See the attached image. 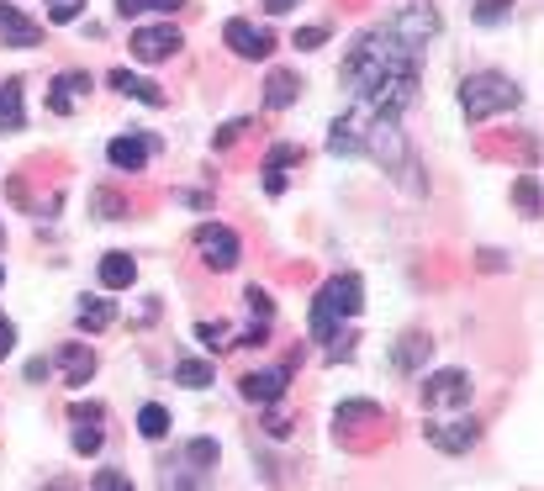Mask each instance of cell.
I'll return each mask as SVG.
<instances>
[{"instance_id":"2","label":"cell","mask_w":544,"mask_h":491,"mask_svg":"<svg viewBox=\"0 0 544 491\" xmlns=\"http://www.w3.org/2000/svg\"><path fill=\"white\" fill-rule=\"evenodd\" d=\"M523 101V90L508 80V74H465L460 80V106L471 122H486L497 111H513Z\"/></svg>"},{"instance_id":"8","label":"cell","mask_w":544,"mask_h":491,"mask_svg":"<svg viewBox=\"0 0 544 491\" xmlns=\"http://www.w3.org/2000/svg\"><path fill=\"white\" fill-rule=\"evenodd\" d=\"M154 154H159V143L148 138V132H122V138L106 143V159H111V169H122V175H138Z\"/></svg>"},{"instance_id":"28","label":"cell","mask_w":544,"mask_h":491,"mask_svg":"<svg viewBox=\"0 0 544 491\" xmlns=\"http://www.w3.org/2000/svg\"><path fill=\"white\" fill-rule=\"evenodd\" d=\"M175 381L191 386V391H201V386H212V365H206V360H180L175 365Z\"/></svg>"},{"instance_id":"34","label":"cell","mask_w":544,"mask_h":491,"mask_svg":"<svg viewBox=\"0 0 544 491\" xmlns=\"http://www.w3.org/2000/svg\"><path fill=\"white\" fill-rule=\"evenodd\" d=\"M243 301H249V312L259 317V323H270V317H275V301H270L265 291H259V286H249V291H243Z\"/></svg>"},{"instance_id":"43","label":"cell","mask_w":544,"mask_h":491,"mask_svg":"<svg viewBox=\"0 0 544 491\" xmlns=\"http://www.w3.org/2000/svg\"><path fill=\"white\" fill-rule=\"evenodd\" d=\"M265 6H270V11L280 16V11H291V6H296V0H265Z\"/></svg>"},{"instance_id":"16","label":"cell","mask_w":544,"mask_h":491,"mask_svg":"<svg viewBox=\"0 0 544 491\" xmlns=\"http://www.w3.org/2000/svg\"><path fill=\"white\" fill-rule=\"evenodd\" d=\"M428 354H434V338H428V333H402L397 349H391V365H397L402 375H412V370L428 365Z\"/></svg>"},{"instance_id":"37","label":"cell","mask_w":544,"mask_h":491,"mask_svg":"<svg viewBox=\"0 0 544 491\" xmlns=\"http://www.w3.org/2000/svg\"><path fill=\"white\" fill-rule=\"evenodd\" d=\"M243 132H249V117H238V122H228V127L217 132V148H233V143L243 138Z\"/></svg>"},{"instance_id":"41","label":"cell","mask_w":544,"mask_h":491,"mask_svg":"<svg viewBox=\"0 0 544 491\" xmlns=\"http://www.w3.org/2000/svg\"><path fill=\"white\" fill-rule=\"evenodd\" d=\"M69 418H74V423H96V418H101V407H96V402H90V407H74Z\"/></svg>"},{"instance_id":"22","label":"cell","mask_w":544,"mask_h":491,"mask_svg":"<svg viewBox=\"0 0 544 491\" xmlns=\"http://www.w3.org/2000/svg\"><path fill=\"white\" fill-rule=\"evenodd\" d=\"M74 317H80L85 333H96V328H111V323H117V307H111V301H80V312H74Z\"/></svg>"},{"instance_id":"33","label":"cell","mask_w":544,"mask_h":491,"mask_svg":"<svg viewBox=\"0 0 544 491\" xmlns=\"http://www.w3.org/2000/svg\"><path fill=\"white\" fill-rule=\"evenodd\" d=\"M43 6H48V22H74L85 11V0H43Z\"/></svg>"},{"instance_id":"19","label":"cell","mask_w":544,"mask_h":491,"mask_svg":"<svg viewBox=\"0 0 544 491\" xmlns=\"http://www.w3.org/2000/svg\"><path fill=\"white\" fill-rule=\"evenodd\" d=\"M27 127V111H22V80H6L0 85V132H22Z\"/></svg>"},{"instance_id":"4","label":"cell","mask_w":544,"mask_h":491,"mask_svg":"<svg viewBox=\"0 0 544 491\" xmlns=\"http://www.w3.org/2000/svg\"><path fill=\"white\" fill-rule=\"evenodd\" d=\"M407 53H423L428 43L439 37V11L428 6V0H412V6H402L397 16H391V27H386Z\"/></svg>"},{"instance_id":"7","label":"cell","mask_w":544,"mask_h":491,"mask_svg":"<svg viewBox=\"0 0 544 491\" xmlns=\"http://www.w3.org/2000/svg\"><path fill=\"white\" fill-rule=\"evenodd\" d=\"M133 59L143 64H159V59H170V53H180V27L170 22H148V27H133Z\"/></svg>"},{"instance_id":"31","label":"cell","mask_w":544,"mask_h":491,"mask_svg":"<svg viewBox=\"0 0 544 491\" xmlns=\"http://www.w3.org/2000/svg\"><path fill=\"white\" fill-rule=\"evenodd\" d=\"M296 159H302V143H275L270 159H265V175H286Z\"/></svg>"},{"instance_id":"44","label":"cell","mask_w":544,"mask_h":491,"mask_svg":"<svg viewBox=\"0 0 544 491\" xmlns=\"http://www.w3.org/2000/svg\"><path fill=\"white\" fill-rule=\"evenodd\" d=\"M0 286H6V270H0Z\"/></svg>"},{"instance_id":"12","label":"cell","mask_w":544,"mask_h":491,"mask_svg":"<svg viewBox=\"0 0 544 491\" xmlns=\"http://www.w3.org/2000/svg\"><path fill=\"white\" fill-rule=\"evenodd\" d=\"M53 365L64 370L69 386H85L90 375H96V354H90V344H59L53 349Z\"/></svg>"},{"instance_id":"11","label":"cell","mask_w":544,"mask_h":491,"mask_svg":"<svg viewBox=\"0 0 544 491\" xmlns=\"http://www.w3.org/2000/svg\"><path fill=\"white\" fill-rule=\"evenodd\" d=\"M0 43H11V48H37V43H43V27H37L32 16L16 11L11 0H0Z\"/></svg>"},{"instance_id":"9","label":"cell","mask_w":544,"mask_h":491,"mask_svg":"<svg viewBox=\"0 0 544 491\" xmlns=\"http://www.w3.org/2000/svg\"><path fill=\"white\" fill-rule=\"evenodd\" d=\"M222 43H228L238 59H270L275 32H265V27H254V22H243V16H233V22L222 27Z\"/></svg>"},{"instance_id":"5","label":"cell","mask_w":544,"mask_h":491,"mask_svg":"<svg viewBox=\"0 0 544 491\" xmlns=\"http://www.w3.org/2000/svg\"><path fill=\"white\" fill-rule=\"evenodd\" d=\"M196 254H201L206 270H233L238 254H243V243H238L233 228H222V222H201V228H196Z\"/></svg>"},{"instance_id":"1","label":"cell","mask_w":544,"mask_h":491,"mask_svg":"<svg viewBox=\"0 0 544 491\" xmlns=\"http://www.w3.org/2000/svg\"><path fill=\"white\" fill-rule=\"evenodd\" d=\"M344 80L370 117H402L418 96V53H407L391 32H365L344 59Z\"/></svg>"},{"instance_id":"15","label":"cell","mask_w":544,"mask_h":491,"mask_svg":"<svg viewBox=\"0 0 544 491\" xmlns=\"http://www.w3.org/2000/svg\"><path fill=\"white\" fill-rule=\"evenodd\" d=\"M85 90H90V74H80V69L59 74V80L48 85V111H53V117H69V111H74V96H85Z\"/></svg>"},{"instance_id":"25","label":"cell","mask_w":544,"mask_h":491,"mask_svg":"<svg viewBox=\"0 0 544 491\" xmlns=\"http://www.w3.org/2000/svg\"><path fill=\"white\" fill-rule=\"evenodd\" d=\"M138 433H143V439H164V433H170V412H164L159 402H148L138 412Z\"/></svg>"},{"instance_id":"30","label":"cell","mask_w":544,"mask_h":491,"mask_svg":"<svg viewBox=\"0 0 544 491\" xmlns=\"http://www.w3.org/2000/svg\"><path fill=\"white\" fill-rule=\"evenodd\" d=\"M513 201H518V212L534 222V217H539V180H534V175H523V180L513 185Z\"/></svg>"},{"instance_id":"40","label":"cell","mask_w":544,"mask_h":491,"mask_svg":"<svg viewBox=\"0 0 544 491\" xmlns=\"http://www.w3.org/2000/svg\"><path fill=\"white\" fill-rule=\"evenodd\" d=\"M265 428L275 433V439H286V433H291V418H286V412H265Z\"/></svg>"},{"instance_id":"20","label":"cell","mask_w":544,"mask_h":491,"mask_svg":"<svg viewBox=\"0 0 544 491\" xmlns=\"http://www.w3.org/2000/svg\"><path fill=\"white\" fill-rule=\"evenodd\" d=\"M133 280H138L133 254H106V259H101V286H106V291H127Z\"/></svg>"},{"instance_id":"18","label":"cell","mask_w":544,"mask_h":491,"mask_svg":"<svg viewBox=\"0 0 544 491\" xmlns=\"http://www.w3.org/2000/svg\"><path fill=\"white\" fill-rule=\"evenodd\" d=\"M106 80H111V90H122V96H133L143 106H164V90L154 80H143V74H133V69H111Z\"/></svg>"},{"instance_id":"21","label":"cell","mask_w":544,"mask_h":491,"mask_svg":"<svg viewBox=\"0 0 544 491\" xmlns=\"http://www.w3.org/2000/svg\"><path fill=\"white\" fill-rule=\"evenodd\" d=\"M296 96H302V80H296L291 69H275L270 85H265V106H270V111H286Z\"/></svg>"},{"instance_id":"24","label":"cell","mask_w":544,"mask_h":491,"mask_svg":"<svg viewBox=\"0 0 544 491\" xmlns=\"http://www.w3.org/2000/svg\"><path fill=\"white\" fill-rule=\"evenodd\" d=\"M185 465H191L196 476H206V470L217 465V439H191L185 444Z\"/></svg>"},{"instance_id":"3","label":"cell","mask_w":544,"mask_h":491,"mask_svg":"<svg viewBox=\"0 0 544 491\" xmlns=\"http://www.w3.org/2000/svg\"><path fill=\"white\" fill-rule=\"evenodd\" d=\"M365 307V296H360V275H333L323 291H317L312 301V338H328L339 333V317H354Z\"/></svg>"},{"instance_id":"36","label":"cell","mask_w":544,"mask_h":491,"mask_svg":"<svg viewBox=\"0 0 544 491\" xmlns=\"http://www.w3.org/2000/svg\"><path fill=\"white\" fill-rule=\"evenodd\" d=\"M291 43L312 53V48H323V43H328V27H302V32H296V37H291Z\"/></svg>"},{"instance_id":"17","label":"cell","mask_w":544,"mask_h":491,"mask_svg":"<svg viewBox=\"0 0 544 491\" xmlns=\"http://www.w3.org/2000/svg\"><path fill=\"white\" fill-rule=\"evenodd\" d=\"M328 148L333 154H360L365 148V111H349V117H339L328 127Z\"/></svg>"},{"instance_id":"42","label":"cell","mask_w":544,"mask_h":491,"mask_svg":"<svg viewBox=\"0 0 544 491\" xmlns=\"http://www.w3.org/2000/svg\"><path fill=\"white\" fill-rule=\"evenodd\" d=\"M27 381H48V360H32L27 365Z\"/></svg>"},{"instance_id":"13","label":"cell","mask_w":544,"mask_h":491,"mask_svg":"<svg viewBox=\"0 0 544 491\" xmlns=\"http://www.w3.org/2000/svg\"><path fill=\"white\" fill-rule=\"evenodd\" d=\"M291 386V365H275V370H254V375H243V396H249V402H275L280 391Z\"/></svg>"},{"instance_id":"6","label":"cell","mask_w":544,"mask_h":491,"mask_svg":"<svg viewBox=\"0 0 544 491\" xmlns=\"http://www.w3.org/2000/svg\"><path fill=\"white\" fill-rule=\"evenodd\" d=\"M423 402L434 407V412H455V407H471V375H465V370H439V375H428V386H423Z\"/></svg>"},{"instance_id":"26","label":"cell","mask_w":544,"mask_h":491,"mask_svg":"<svg viewBox=\"0 0 544 491\" xmlns=\"http://www.w3.org/2000/svg\"><path fill=\"white\" fill-rule=\"evenodd\" d=\"M164 491H206L201 486V476L185 460H175V465H164Z\"/></svg>"},{"instance_id":"35","label":"cell","mask_w":544,"mask_h":491,"mask_svg":"<svg viewBox=\"0 0 544 491\" xmlns=\"http://www.w3.org/2000/svg\"><path fill=\"white\" fill-rule=\"evenodd\" d=\"M90 491H138L133 481H127L122 476V470H101V476L96 481H90Z\"/></svg>"},{"instance_id":"10","label":"cell","mask_w":544,"mask_h":491,"mask_svg":"<svg viewBox=\"0 0 544 491\" xmlns=\"http://www.w3.org/2000/svg\"><path fill=\"white\" fill-rule=\"evenodd\" d=\"M476 439H481V423H471V418H460V423H428V444L444 449V455H465Z\"/></svg>"},{"instance_id":"39","label":"cell","mask_w":544,"mask_h":491,"mask_svg":"<svg viewBox=\"0 0 544 491\" xmlns=\"http://www.w3.org/2000/svg\"><path fill=\"white\" fill-rule=\"evenodd\" d=\"M96 201H101V217H122V196H111V191H96Z\"/></svg>"},{"instance_id":"29","label":"cell","mask_w":544,"mask_h":491,"mask_svg":"<svg viewBox=\"0 0 544 491\" xmlns=\"http://www.w3.org/2000/svg\"><path fill=\"white\" fill-rule=\"evenodd\" d=\"M101 444H106L101 423H74V455H101Z\"/></svg>"},{"instance_id":"23","label":"cell","mask_w":544,"mask_h":491,"mask_svg":"<svg viewBox=\"0 0 544 491\" xmlns=\"http://www.w3.org/2000/svg\"><path fill=\"white\" fill-rule=\"evenodd\" d=\"M508 16H513V0H471V22H481V27H497Z\"/></svg>"},{"instance_id":"32","label":"cell","mask_w":544,"mask_h":491,"mask_svg":"<svg viewBox=\"0 0 544 491\" xmlns=\"http://www.w3.org/2000/svg\"><path fill=\"white\" fill-rule=\"evenodd\" d=\"M228 333H233L228 323H196V338H201L206 349H217V354H222V349H233V338H228Z\"/></svg>"},{"instance_id":"27","label":"cell","mask_w":544,"mask_h":491,"mask_svg":"<svg viewBox=\"0 0 544 491\" xmlns=\"http://www.w3.org/2000/svg\"><path fill=\"white\" fill-rule=\"evenodd\" d=\"M185 6V0H117V11L127 16V22H138V16H148V11H164V16H170V11H180Z\"/></svg>"},{"instance_id":"14","label":"cell","mask_w":544,"mask_h":491,"mask_svg":"<svg viewBox=\"0 0 544 491\" xmlns=\"http://www.w3.org/2000/svg\"><path fill=\"white\" fill-rule=\"evenodd\" d=\"M360 428H381V407L375 402H344L333 412V433H339V439H354Z\"/></svg>"},{"instance_id":"38","label":"cell","mask_w":544,"mask_h":491,"mask_svg":"<svg viewBox=\"0 0 544 491\" xmlns=\"http://www.w3.org/2000/svg\"><path fill=\"white\" fill-rule=\"evenodd\" d=\"M11 349H16V323H11L6 312H0V360H6Z\"/></svg>"}]
</instances>
